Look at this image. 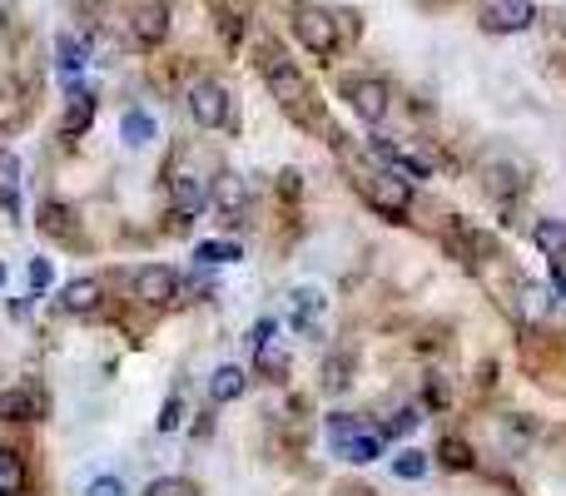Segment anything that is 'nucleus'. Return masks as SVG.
<instances>
[{"label":"nucleus","instance_id":"obj_1","mask_svg":"<svg viewBox=\"0 0 566 496\" xmlns=\"http://www.w3.org/2000/svg\"><path fill=\"white\" fill-rule=\"evenodd\" d=\"M328 447H333V457H343V462H377L383 457V447H387V427H363L358 417H333L328 422Z\"/></svg>","mask_w":566,"mask_h":496},{"label":"nucleus","instance_id":"obj_2","mask_svg":"<svg viewBox=\"0 0 566 496\" xmlns=\"http://www.w3.org/2000/svg\"><path fill=\"white\" fill-rule=\"evenodd\" d=\"M293 30H298V40L313 50V55H333V50H338V20H333L328 10H318V5L293 10Z\"/></svg>","mask_w":566,"mask_h":496},{"label":"nucleus","instance_id":"obj_3","mask_svg":"<svg viewBox=\"0 0 566 496\" xmlns=\"http://www.w3.org/2000/svg\"><path fill=\"white\" fill-rule=\"evenodd\" d=\"M264 75H268V90H274V100L283 104V110H298V104L308 100V84H303V75H298V70H293L288 60L278 55V50H268Z\"/></svg>","mask_w":566,"mask_h":496},{"label":"nucleus","instance_id":"obj_4","mask_svg":"<svg viewBox=\"0 0 566 496\" xmlns=\"http://www.w3.org/2000/svg\"><path fill=\"white\" fill-rule=\"evenodd\" d=\"M189 114H194V124H204V130H219V124L229 120V90L214 80L194 84V94H189Z\"/></svg>","mask_w":566,"mask_h":496},{"label":"nucleus","instance_id":"obj_5","mask_svg":"<svg viewBox=\"0 0 566 496\" xmlns=\"http://www.w3.org/2000/svg\"><path fill=\"white\" fill-rule=\"evenodd\" d=\"M532 20H537V5H532V0H492V5L482 10V25L497 30V35H517Z\"/></svg>","mask_w":566,"mask_h":496},{"label":"nucleus","instance_id":"obj_6","mask_svg":"<svg viewBox=\"0 0 566 496\" xmlns=\"http://www.w3.org/2000/svg\"><path fill=\"white\" fill-rule=\"evenodd\" d=\"M134 293H140L150 308H164V303L180 298V273H174V268H160V263H150V268L134 273Z\"/></svg>","mask_w":566,"mask_h":496},{"label":"nucleus","instance_id":"obj_7","mask_svg":"<svg viewBox=\"0 0 566 496\" xmlns=\"http://www.w3.org/2000/svg\"><path fill=\"white\" fill-rule=\"evenodd\" d=\"M368 194H373L377 209H387V214H407V204H413V179L387 169V174H377L368 184Z\"/></svg>","mask_w":566,"mask_h":496},{"label":"nucleus","instance_id":"obj_8","mask_svg":"<svg viewBox=\"0 0 566 496\" xmlns=\"http://www.w3.org/2000/svg\"><path fill=\"white\" fill-rule=\"evenodd\" d=\"M343 94H348L353 110H358L368 124H377L387 114V84H377V80H348V84H343Z\"/></svg>","mask_w":566,"mask_h":496},{"label":"nucleus","instance_id":"obj_9","mask_svg":"<svg viewBox=\"0 0 566 496\" xmlns=\"http://www.w3.org/2000/svg\"><path fill=\"white\" fill-rule=\"evenodd\" d=\"M164 35H170V10L164 5H140L134 10V40H140V45H160Z\"/></svg>","mask_w":566,"mask_h":496},{"label":"nucleus","instance_id":"obj_10","mask_svg":"<svg viewBox=\"0 0 566 496\" xmlns=\"http://www.w3.org/2000/svg\"><path fill=\"white\" fill-rule=\"evenodd\" d=\"M45 413V397L35 393V387H10V393H0V417L20 422V417H40Z\"/></svg>","mask_w":566,"mask_h":496},{"label":"nucleus","instance_id":"obj_11","mask_svg":"<svg viewBox=\"0 0 566 496\" xmlns=\"http://www.w3.org/2000/svg\"><path fill=\"white\" fill-rule=\"evenodd\" d=\"M214 199L219 209H224V214H244L249 209V179L244 174H219V184H214Z\"/></svg>","mask_w":566,"mask_h":496},{"label":"nucleus","instance_id":"obj_12","mask_svg":"<svg viewBox=\"0 0 566 496\" xmlns=\"http://www.w3.org/2000/svg\"><path fill=\"white\" fill-rule=\"evenodd\" d=\"M244 387H249V373L234 367V363L214 367V377H209V397H214V403H234V397H244Z\"/></svg>","mask_w":566,"mask_h":496},{"label":"nucleus","instance_id":"obj_13","mask_svg":"<svg viewBox=\"0 0 566 496\" xmlns=\"http://www.w3.org/2000/svg\"><path fill=\"white\" fill-rule=\"evenodd\" d=\"M154 134H160L154 114H144V110H124V120H120V140L130 144V150H144V144H154Z\"/></svg>","mask_w":566,"mask_h":496},{"label":"nucleus","instance_id":"obj_14","mask_svg":"<svg viewBox=\"0 0 566 496\" xmlns=\"http://www.w3.org/2000/svg\"><path fill=\"white\" fill-rule=\"evenodd\" d=\"M204 204H209V189L199 184L194 174H180V179H174V209H180L184 219L204 214Z\"/></svg>","mask_w":566,"mask_h":496},{"label":"nucleus","instance_id":"obj_15","mask_svg":"<svg viewBox=\"0 0 566 496\" xmlns=\"http://www.w3.org/2000/svg\"><path fill=\"white\" fill-rule=\"evenodd\" d=\"M94 120V94L85 84H70V110H65V134H85Z\"/></svg>","mask_w":566,"mask_h":496},{"label":"nucleus","instance_id":"obj_16","mask_svg":"<svg viewBox=\"0 0 566 496\" xmlns=\"http://www.w3.org/2000/svg\"><path fill=\"white\" fill-rule=\"evenodd\" d=\"M532 238H537V248L547 253L551 263H561V258H566V224H561V219H537Z\"/></svg>","mask_w":566,"mask_h":496},{"label":"nucleus","instance_id":"obj_17","mask_svg":"<svg viewBox=\"0 0 566 496\" xmlns=\"http://www.w3.org/2000/svg\"><path fill=\"white\" fill-rule=\"evenodd\" d=\"M60 303H65L70 313H90L94 303H100V283H94V278H75V283H65V288H60Z\"/></svg>","mask_w":566,"mask_h":496},{"label":"nucleus","instance_id":"obj_18","mask_svg":"<svg viewBox=\"0 0 566 496\" xmlns=\"http://www.w3.org/2000/svg\"><path fill=\"white\" fill-rule=\"evenodd\" d=\"M55 60H60V70H65V75H80V70L90 65L85 40H75V35H55Z\"/></svg>","mask_w":566,"mask_h":496},{"label":"nucleus","instance_id":"obj_19","mask_svg":"<svg viewBox=\"0 0 566 496\" xmlns=\"http://www.w3.org/2000/svg\"><path fill=\"white\" fill-rule=\"evenodd\" d=\"M318 313H323V293L318 288H298V293H293V328H313Z\"/></svg>","mask_w":566,"mask_h":496},{"label":"nucleus","instance_id":"obj_20","mask_svg":"<svg viewBox=\"0 0 566 496\" xmlns=\"http://www.w3.org/2000/svg\"><path fill=\"white\" fill-rule=\"evenodd\" d=\"M547 308H551V293L542 288V283H527V288H522V313L537 323V318H547Z\"/></svg>","mask_w":566,"mask_h":496},{"label":"nucleus","instance_id":"obj_21","mask_svg":"<svg viewBox=\"0 0 566 496\" xmlns=\"http://www.w3.org/2000/svg\"><path fill=\"white\" fill-rule=\"evenodd\" d=\"M393 472L403 481H413V477H423V472H427V457L417 447H407V452H397V457H393Z\"/></svg>","mask_w":566,"mask_h":496},{"label":"nucleus","instance_id":"obj_22","mask_svg":"<svg viewBox=\"0 0 566 496\" xmlns=\"http://www.w3.org/2000/svg\"><path fill=\"white\" fill-rule=\"evenodd\" d=\"M20 491V457L0 447V496H15Z\"/></svg>","mask_w":566,"mask_h":496},{"label":"nucleus","instance_id":"obj_23","mask_svg":"<svg viewBox=\"0 0 566 496\" xmlns=\"http://www.w3.org/2000/svg\"><path fill=\"white\" fill-rule=\"evenodd\" d=\"M194 258L199 263H234L239 258V244H229V238H224V244H219V238H209V244L194 248Z\"/></svg>","mask_w":566,"mask_h":496},{"label":"nucleus","instance_id":"obj_24","mask_svg":"<svg viewBox=\"0 0 566 496\" xmlns=\"http://www.w3.org/2000/svg\"><path fill=\"white\" fill-rule=\"evenodd\" d=\"M150 496H194V487H189L184 477H160V481L150 487Z\"/></svg>","mask_w":566,"mask_h":496},{"label":"nucleus","instance_id":"obj_25","mask_svg":"<svg viewBox=\"0 0 566 496\" xmlns=\"http://www.w3.org/2000/svg\"><path fill=\"white\" fill-rule=\"evenodd\" d=\"M443 462H447V467H472L467 442H453V437H447V442H443Z\"/></svg>","mask_w":566,"mask_h":496},{"label":"nucleus","instance_id":"obj_26","mask_svg":"<svg viewBox=\"0 0 566 496\" xmlns=\"http://www.w3.org/2000/svg\"><path fill=\"white\" fill-rule=\"evenodd\" d=\"M85 496H124V487H120V477H94Z\"/></svg>","mask_w":566,"mask_h":496},{"label":"nucleus","instance_id":"obj_27","mask_svg":"<svg viewBox=\"0 0 566 496\" xmlns=\"http://www.w3.org/2000/svg\"><path fill=\"white\" fill-rule=\"evenodd\" d=\"M0 184H5V189L20 184V160H15V154H0Z\"/></svg>","mask_w":566,"mask_h":496},{"label":"nucleus","instance_id":"obj_28","mask_svg":"<svg viewBox=\"0 0 566 496\" xmlns=\"http://www.w3.org/2000/svg\"><path fill=\"white\" fill-rule=\"evenodd\" d=\"M180 417H184V403H180V397H170V403H164V413H160V427L174 432V427H180Z\"/></svg>","mask_w":566,"mask_h":496},{"label":"nucleus","instance_id":"obj_29","mask_svg":"<svg viewBox=\"0 0 566 496\" xmlns=\"http://www.w3.org/2000/svg\"><path fill=\"white\" fill-rule=\"evenodd\" d=\"M274 328H278L274 318H259L254 328H249V343H254V347H268V337H274Z\"/></svg>","mask_w":566,"mask_h":496},{"label":"nucleus","instance_id":"obj_30","mask_svg":"<svg viewBox=\"0 0 566 496\" xmlns=\"http://www.w3.org/2000/svg\"><path fill=\"white\" fill-rule=\"evenodd\" d=\"M417 422H423V413H417V407H403V413L393 417V427H387V437H393V432H413Z\"/></svg>","mask_w":566,"mask_h":496},{"label":"nucleus","instance_id":"obj_31","mask_svg":"<svg viewBox=\"0 0 566 496\" xmlns=\"http://www.w3.org/2000/svg\"><path fill=\"white\" fill-rule=\"evenodd\" d=\"M50 278H55V273H50V263H45V258L30 263V283H35V288H50Z\"/></svg>","mask_w":566,"mask_h":496},{"label":"nucleus","instance_id":"obj_32","mask_svg":"<svg viewBox=\"0 0 566 496\" xmlns=\"http://www.w3.org/2000/svg\"><path fill=\"white\" fill-rule=\"evenodd\" d=\"M328 387H348V363H333L328 367Z\"/></svg>","mask_w":566,"mask_h":496},{"label":"nucleus","instance_id":"obj_33","mask_svg":"<svg viewBox=\"0 0 566 496\" xmlns=\"http://www.w3.org/2000/svg\"><path fill=\"white\" fill-rule=\"evenodd\" d=\"M557 293H561V298H566V273H557Z\"/></svg>","mask_w":566,"mask_h":496},{"label":"nucleus","instance_id":"obj_34","mask_svg":"<svg viewBox=\"0 0 566 496\" xmlns=\"http://www.w3.org/2000/svg\"><path fill=\"white\" fill-rule=\"evenodd\" d=\"M0 283H5V268H0Z\"/></svg>","mask_w":566,"mask_h":496}]
</instances>
